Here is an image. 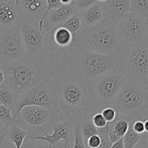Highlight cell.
<instances>
[{
	"label": "cell",
	"mask_w": 148,
	"mask_h": 148,
	"mask_svg": "<svg viewBox=\"0 0 148 148\" xmlns=\"http://www.w3.org/2000/svg\"><path fill=\"white\" fill-rule=\"evenodd\" d=\"M119 69V52L106 55L71 48L64 52L59 61V75L85 82Z\"/></svg>",
	"instance_id": "obj_1"
},
{
	"label": "cell",
	"mask_w": 148,
	"mask_h": 148,
	"mask_svg": "<svg viewBox=\"0 0 148 148\" xmlns=\"http://www.w3.org/2000/svg\"><path fill=\"white\" fill-rule=\"evenodd\" d=\"M4 85L23 95L49 77L59 75V64L46 63L24 58L2 66Z\"/></svg>",
	"instance_id": "obj_2"
},
{
	"label": "cell",
	"mask_w": 148,
	"mask_h": 148,
	"mask_svg": "<svg viewBox=\"0 0 148 148\" xmlns=\"http://www.w3.org/2000/svg\"><path fill=\"white\" fill-rule=\"evenodd\" d=\"M123 46L119 23L104 20L92 27L83 28L72 48L85 49L100 54L119 52Z\"/></svg>",
	"instance_id": "obj_3"
},
{
	"label": "cell",
	"mask_w": 148,
	"mask_h": 148,
	"mask_svg": "<svg viewBox=\"0 0 148 148\" xmlns=\"http://www.w3.org/2000/svg\"><path fill=\"white\" fill-rule=\"evenodd\" d=\"M20 33L26 59L59 64L65 51L59 49L53 43L52 32L40 31L38 26L23 22L20 24Z\"/></svg>",
	"instance_id": "obj_4"
},
{
	"label": "cell",
	"mask_w": 148,
	"mask_h": 148,
	"mask_svg": "<svg viewBox=\"0 0 148 148\" xmlns=\"http://www.w3.org/2000/svg\"><path fill=\"white\" fill-rule=\"evenodd\" d=\"M127 78L120 70H113L87 82L89 98L87 115L92 117L113 103L125 85Z\"/></svg>",
	"instance_id": "obj_5"
},
{
	"label": "cell",
	"mask_w": 148,
	"mask_h": 148,
	"mask_svg": "<svg viewBox=\"0 0 148 148\" xmlns=\"http://www.w3.org/2000/svg\"><path fill=\"white\" fill-rule=\"evenodd\" d=\"M59 109L66 116L82 119L87 115L89 98L87 82L59 75L56 77Z\"/></svg>",
	"instance_id": "obj_6"
},
{
	"label": "cell",
	"mask_w": 148,
	"mask_h": 148,
	"mask_svg": "<svg viewBox=\"0 0 148 148\" xmlns=\"http://www.w3.org/2000/svg\"><path fill=\"white\" fill-rule=\"evenodd\" d=\"M112 108L117 114L133 121L148 119V87L140 82L127 80L114 101Z\"/></svg>",
	"instance_id": "obj_7"
},
{
	"label": "cell",
	"mask_w": 148,
	"mask_h": 148,
	"mask_svg": "<svg viewBox=\"0 0 148 148\" xmlns=\"http://www.w3.org/2000/svg\"><path fill=\"white\" fill-rule=\"evenodd\" d=\"M62 117L63 113L59 109L26 106L20 111L14 124L27 133L26 139H33L42 136L41 134L48 130H53L60 123Z\"/></svg>",
	"instance_id": "obj_8"
},
{
	"label": "cell",
	"mask_w": 148,
	"mask_h": 148,
	"mask_svg": "<svg viewBox=\"0 0 148 148\" xmlns=\"http://www.w3.org/2000/svg\"><path fill=\"white\" fill-rule=\"evenodd\" d=\"M119 70L127 80L145 85L148 87V42L123 45L119 51Z\"/></svg>",
	"instance_id": "obj_9"
},
{
	"label": "cell",
	"mask_w": 148,
	"mask_h": 148,
	"mask_svg": "<svg viewBox=\"0 0 148 148\" xmlns=\"http://www.w3.org/2000/svg\"><path fill=\"white\" fill-rule=\"evenodd\" d=\"M26 106L59 109L56 78L49 77L23 95H20L15 106L11 111L14 120L17 118L20 111Z\"/></svg>",
	"instance_id": "obj_10"
},
{
	"label": "cell",
	"mask_w": 148,
	"mask_h": 148,
	"mask_svg": "<svg viewBox=\"0 0 148 148\" xmlns=\"http://www.w3.org/2000/svg\"><path fill=\"white\" fill-rule=\"evenodd\" d=\"M25 58L20 33V24L4 29L0 36V65L8 64Z\"/></svg>",
	"instance_id": "obj_11"
},
{
	"label": "cell",
	"mask_w": 148,
	"mask_h": 148,
	"mask_svg": "<svg viewBox=\"0 0 148 148\" xmlns=\"http://www.w3.org/2000/svg\"><path fill=\"white\" fill-rule=\"evenodd\" d=\"M123 45H131L147 40L146 19L130 12L119 22Z\"/></svg>",
	"instance_id": "obj_12"
},
{
	"label": "cell",
	"mask_w": 148,
	"mask_h": 148,
	"mask_svg": "<svg viewBox=\"0 0 148 148\" xmlns=\"http://www.w3.org/2000/svg\"><path fill=\"white\" fill-rule=\"evenodd\" d=\"M66 120L63 123H59L53 129V134H49L45 132L44 135L38 136L33 140H40L48 143L49 148H53L61 140L64 141V148H69V145L74 143V122L75 118L72 116H66Z\"/></svg>",
	"instance_id": "obj_13"
},
{
	"label": "cell",
	"mask_w": 148,
	"mask_h": 148,
	"mask_svg": "<svg viewBox=\"0 0 148 148\" xmlns=\"http://www.w3.org/2000/svg\"><path fill=\"white\" fill-rule=\"evenodd\" d=\"M16 3L21 23L25 22L39 27L47 6L46 0H17Z\"/></svg>",
	"instance_id": "obj_14"
},
{
	"label": "cell",
	"mask_w": 148,
	"mask_h": 148,
	"mask_svg": "<svg viewBox=\"0 0 148 148\" xmlns=\"http://www.w3.org/2000/svg\"><path fill=\"white\" fill-rule=\"evenodd\" d=\"M73 4V0L67 5H62L60 7L52 10L46 16L43 25V31L51 33L61 27L64 23L76 13Z\"/></svg>",
	"instance_id": "obj_15"
},
{
	"label": "cell",
	"mask_w": 148,
	"mask_h": 148,
	"mask_svg": "<svg viewBox=\"0 0 148 148\" xmlns=\"http://www.w3.org/2000/svg\"><path fill=\"white\" fill-rule=\"evenodd\" d=\"M104 12V20L118 23L131 12L130 1L103 0L101 1Z\"/></svg>",
	"instance_id": "obj_16"
},
{
	"label": "cell",
	"mask_w": 148,
	"mask_h": 148,
	"mask_svg": "<svg viewBox=\"0 0 148 148\" xmlns=\"http://www.w3.org/2000/svg\"><path fill=\"white\" fill-rule=\"evenodd\" d=\"M21 24L16 1H0V26L4 29Z\"/></svg>",
	"instance_id": "obj_17"
},
{
	"label": "cell",
	"mask_w": 148,
	"mask_h": 148,
	"mask_svg": "<svg viewBox=\"0 0 148 148\" xmlns=\"http://www.w3.org/2000/svg\"><path fill=\"white\" fill-rule=\"evenodd\" d=\"M84 28L92 27L104 21V12L101 0L96 2L84 11L81 12Z\"/></svg>",
	"instance_id": "obj_18"
},
{
	"label": "cell",
	"mask_w": 148,
	"mask_h": 148,
	"mask_svg": "<svg viewBox=\"0 0 148 148\" xmlns=\"http://www.w3.org/2000/svg\"><path fill=\"white\" fill-rule=\"evenodd\" d=\"M132 120L130 118L117 114L116 117L113 122L110 123L109 139L111 144L123 138L127 132Z\"/></svg>",
	"instance_id": "obj_19"
},
{
	"label": "cell",
	"mask_w": 148,
	"mask_h": 148,
	"mask_svg": "<svg viewBox=\"0 0 148 148\" xmlns=\"http://www.w3.org/2000/svg\"><path fill=\"white\" fill-rule=\"evenodd\" d=\"M52 38L55 45L64 51L71 49L74 43L72 35L63 27H59L52 32Z\"/></svg>",
	"instance_id": "obj_20"
},
{
	"label": "cell",
	"mask_w": 148,
	"mask_h": 148,
	"mask_svg": "<svg viewBox=\"0 0 148 148\" xmlns=\"http://www.w3.org/2000/svg\"><path fill=\"white\" fill-rule=\"evenodd\" d=\"M4 136L9 142H11L14 145L15 148H21L25 140L27 138V133L14 123L5 128Z\"/></svg>",
	"instance_id": "obj_21"
},
{
	"label": "cell",
	"mask_w": 148,
	"mask_h": 148,
	"mask_svg": "<svg viewBox=\"0 0 148 148\" xmlns=\"http://www.w3.org/2000/svg\"><path fill=\"white\" fill-rule=\"evenodd\" d=\"M62 27L69 30L74 38V40L80 35L84 28L81 12H76L69 17Z\"/></svg>",
	"instance_id": "obj_22"
},
{
	"label": "cell",
	"mask_w": 148,
	"mask_h": 148,
	"mask_svg": "<svg viewBox=\"0 0 148 148\" xmlns=\"http://www.w3.org/2000/svg\"><path fill=\"white\" fill-rule=\"evenodd\" d=\"M20 95H17L5 85L0 88V105L12 110L15 106Z\"/></svg>",
	"instance_id": "obj_23"
},
{
	"label": "cell",
	"mask_w": 148,
	"mask_h": 148,
	"mask_svg": "<svg viewBox=\"0 0 148 148\" xmlns=\"http://www.w3.org/2000/svg\"><path fill=\"white\" fill-rule=\"evenodd\" d=\"M80 127L81 132L85 143L90 137L98 134V129L93 124L90 117H87L81 119Z\"/></svg>",
	"instance_id": "obj_24"
},
{
	"label": "cell",
	"mask_w": 148,
	"mask_h": 148,
	"mask_svg": "<svg viewBox=\"0 0 148 148\" xmlns=\"http://www.w3.org/2000/svg\"><path fill=\"white\" fill-rule=\"evenodd\" d=\"M143 135V134L140 135V134H137L134 131L132 128V121L130 124L128 131L122 138L124 147L134 148V146L141 140Z\"/></svg>",
	"instance_id": "obj_25"
},
{
	"label": "cell",
	"mask_w": 148,
	"mask_h": 148,
	"mask_svg": "<svg viewBox=\"0 0 148 148\" xmlns=\"http://www.w3.org/2000/svg\"><path fill=\"white\" fill-rule=\"evenodd\" d=\"M131 12L147 19L148 17V0L130 1Z\"/></svg>",
	"instance_id": "obj_26"
},
{
	"label": "cell",
	"mask_w": 148,
	"mask_h": 148,
	"mask_svg": "<svg viewBox=\"0 0 148 148\" xmlns=\"http://www.w3.org/2000/svg\"><path fill=\"white\" fill-rule=\"evenodd\" d=\"M75 118L74 122V143L72 148H86L85 147V142L82 137V132H81V119L77 117Z\"/></svg>",
	"instance_id": "obj_27"
},
{
	"label": "cell",
	"mask_w": 148,
	"mask_h": 148,
	"mask_svg": "<svg viewBox=\"0 0 148 148\" xmlns=\"http://www.w3.org/2000/svg\"><path fill=\"white\" fill-rule=\"evenodd\" d=\"M14 121L11 110L0 105V126L5 129L14 124Z\"/></svg>",
	"instance_id": "obj_28"
},
{
	"label": "cell",
	"mask_w": 148,
	"mask_h": 148,
	"mask_svg": "<svg viewBox=\"0 0 148 148\" xmlns=\"http://www.w3.org/2000/svg\"><path fill=\"white\" fill-rule=\"evenodd\" d=\"M46 3H47V6H46V11H45L44 14H43L42 20L39 23V30L40 31H43V25L44 20L46 19V16L48 15L49 12L51 11L52 10H55V9H58L62 5L61 0H46Z\"/></svg>",
	"instance_id": "obj_29"
},
{
	"label": "cell",
	"mask_w": 148,
	"mask_h": 148,
	"mask_svg": "<svg viewBox=\"0 0 148 148\" xmlns=\"http://www.w3.org/2000/svg\"><path fill=\"white\" fill-rule=\"evenodd\" d=\"M98 0H73L74 7L77 12H81L95 4Z\"/></svg>",
	"instance_id": "obj_30"
},
{
	"label": "cell",
	"mask_w": 148,
	"mask_h": 148,
	"mask_svg": "<svg viewBox=\"0 0 148 148\" xmlns=\"http://www.w3.org/2000/svg\"><path fill=\"white\" fill-rule=\"evenodd\" d=\"M21 148H49L46 142L33 140V139H25Z\"/></svg>",
	"instance_id": "obj_31"
},
{
	"label": "cell",
	"mask_w": 148,
	"mask_h": 148,
	"mask_svg": "<svg viewBox=\"0 0 148 148\" xmlns=\"http://www.w3.org/2000/svg\"><path fill=\"white\" fill-rule=\"evenodd\" d=\"M101 114L108 123H111L114 121L117 115L116 111L112 107L106 108L101 111Z\"/></svg>",
	"instance_id": "obj_32"
},
{
	"label": "cell",
	"mask_w": 148,
	"mask_h": 148,
	"mask_svg": "<svg viewBox=\"0 0 148 148\" xmlns=\"http://www.w3.org/2000/svg\"><path fill=\"white\" fill-rule=\"evenodd\" d=\"M91 120H92V123H93V124L95 126V127H96L97 129L103 128V127H106L107 124H108V123L106 121L105 119L103 118V116H102L101 113H98V114H94V115L92 116V117H91Z\"/></svg>",
	"instance_id": "obj_33"
},
{
	"label": "cell",
	"mask_w": 148,
	"mask_h": 148,
	"mask_svg": "<svg viewBox=\"0 0 148 148\" xmlns=\"http://www.w3.org/2000/svg\"><path fill=\"white\" fill-rule=\"evenodd\" d=\"M132 128L136 133L140 134V135L145 134L144 121H140V120L132 121Z\"/></svg>",
	"instance_id": "obj_34"
},
{
	"label": "cell",
	"mask_w": 148,
	"mask_h": 148,
	"mask_svg": "<svg viewBox=\"0 0 148 148\" xmlns=\"http://www.w3.org/2000/svg\"><path fill=\"white\" fill-rule=\"evenodd\" d=\"M134 148H148V141L147 138V134L143 135L141 140L134 146Z\"/></svg>",
	"instance_id": "obj_35"
},
{
	"label": "cell",
	"mask_w": 148,
	"mask_h": 148,
	"mask_svg": "<svg viewBox=\"0 0 148 148\" xmlns=\"http://www.w3.org/2000/svg\"><path fill=\"white\" fill-rule=\"evenodd\" d=\"M109 148H125L124 146L122 139H121V140H119V141L116 142L115 143L111 145V146Z\"/></svg>",
	"instance_id": "obj_36"
},
{
	"label": "cell",
	"mask_w": 148,
	"mask_h": 148,
	"mask_svg": "<svg viewBox=\"0 0 148 148\" xmlns=\"http://www.w3.org/2000/svg\"><path fill=\"white\" fill-rule=\"evenodd\" d=\"M0 67H1V65H0ZM4 75L3 71L1 70V68H0V85H4Z\"/></svg>",
	"instance_id": "obj_37"
},
{
	"label": "cell",
	"mask_w": 148,
	"mask_h": 148,
	"mask_svg": "<svg viewBox=\"0 0 148 148\" xmlns=\"http://www.w3.org/2000/svg\"><path fill=\"white\" fill-rule=\"evenodd\" d=\"M144 126H145V134H148V119L144 121Z\"/></svg>",
	"instance_id": "obj_38"
},
{
	"label": "cell",
	"mask_w": 148,
	"mask_h": 148,
	"mask_svg": "<svg viewBox=\"0 0 148 148\" xmlns=\"http://www.w3.org/2000/svg\"><path fill=\"white\" fill-rule=\"evenodd\" d=\"M146 25H147V41L148 42V17L146 19Z\"/></svg>",
	"instance_id": "obj_39"
},
{
	"label": "cell",
	"mask_w": 148,
	"mask_h": 148,
	"mask_svg": "<svg viewBox=\"0 0 148 148\" xmlns=\"http://www.w3.org/2000/svg\"><path fill=\"white\" fill-rule=\"evenodd\" d=\"M4 30V28L3 27H1V26H0V36L1 35V33H3V31Z\"/></svg>",
	"instance_id": "obj_40"
},
{
	"label": "cell",
	"mask_w": 148,
	"mask_h": 148,
	"mask_svg": "<svg viewBox=\"0 0 148 148\" xmlns=\"http://www.w3.org/2000/svg\"><path fill=\"white\" fill-rule=\"evenodd\" d=\"M53 148H64V147H53Z\"/></svg>",
	"instance_id": "obj_41"
},
{
	"label": "cell",
	"mask_w": 148,
	"mask_h": 148,
	"mask_svg": "<svg viewBox=\"0 0 148 148\" xmlns=\"http://www.w3.org/2000/svg\"><path fill=\"white\" fill-rule=\"evenodd\" d=\"M147 141H148V134H147Z\"/></svg>",
	"instance_id": "obj_42"
},
{
	"label": "cell",
	"mask_w": 148,
	"mask_h": 148,
	"mask_svg": "<svg viewBox=\"0 0 148 148\" xmlns=\"http://www.w3.org/2000/svg\"><path fill=\"white\" fill-rule=\"evenodd\" d=\"M1 85H0V88H1Z\"/></svg>",
	"instance_id": "obj_43"
}]
</instances>
